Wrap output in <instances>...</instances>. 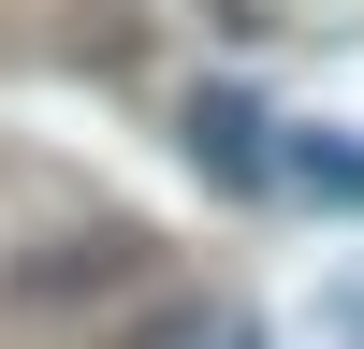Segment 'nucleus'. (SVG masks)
I'll list each match as a JSON object with an SVG mask.
<instances>
[{
  "label": "nucleus",
  "instance_id": "nucleus-1",
  "mask_svg": "<svg viewBox=\"0 0 364 349\" xmlns=\"http://www.w3.org/2000/svg\"><path fill=\"white\" fill-rule=\"evenodd\" d=\"M175 131H190V174H204V189H233V204L277 189V116H262L248 87H190V116H175Z\"/></svg>",
  "mask_w": 364,
  "mask_h": 349
},
{
  "label": "nucleus",
  "instance_id": "nucleus-2",
  "mask_svg": "<svg viewBox=\"0 0 364 349\" xmlns=\"http://www.w3.org/2000/svg\"><path fill=\"white\" fill-rule=\"evenodd\" d=\"M132 248H146L132 218H102V233H58V262H15V291H29V306H58V291H117V277H132Z\"/></svg>",
  "mask_w": 364,
  "mask_h": 349
},
{
  "label": "nucleus",
  "instance_id": "nucleus-3",
  "mask_svg": "<svg viewBox=\"0 0 364 349\" xmlns=\"http://www.w3.org/2000/svg\"><path fill=\"white\" fill-rule=\"evenodd\" d=\"M277 189L350 204V218H364V145H336V131H291V145H277Z\"/></svg>",
  "mask_w": 364,
  "mask_h": 349
},
{
  "label": "nucleus",
  "instance_id": "nucleus-4",
  "mask_svg": "<svg viewBox=\"0 0 364 349\" xmlns=\"http://www.w3.org/2000/svg\"><path fill=\"white\" fill-rule=\"evenodd\" d=\"M219 349H262V320H233V335H219Z\"/></svg>",
  "mask_w": 364,
  "mask_h": 349
}]
</instances>
